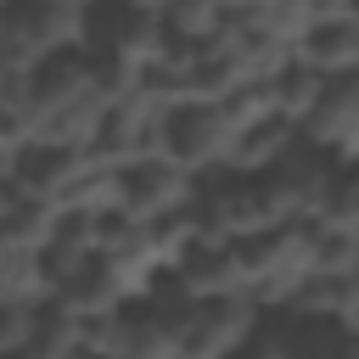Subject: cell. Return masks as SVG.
<instances>
[{"label":"cell","mask_w":359,"mask_h":359,"mask_svg":"<svg viewBox=\"0 0 359 359\" xmlns=\"http://www.w3.org/2000/svg\"><path fill=\"white\" fill-rule=\"evenodd\" d=\"M236 359H292V320H286V314H264L258 337H252Z\"/></svg>","instance_id":"cell-17"},{"label":"cell","mask_w":359,"mask_h":359,"mask_svg":"<svg viewBox=\"0 0 359 359\" xmlns=\"http://www.w3.org/2000/svg\"><path fill=\"white\" fill-rule=\"evenodd\" d=\"M163 22H168L174 39H185V45H208V39L230 22V6H224V0H174V6L163 11Z\"/></svg>","instance_id":"cell-14"},{"label":"cell","mask_w":359,"mask_h":359,"mask_svg":"<svg viewBox=\"0 0 359 359\" xmlns=\"http://www.w3.org/2000/svg\"><path fill=\"white\" fill-rule=\"evenodd\" d=\"M297 62H309L314 73L325 79H348L359 73V17L342 11V17H314L297 39Z\"/></svg>","instance_id":"cell-12"},{"label":"cell","mask_w":359,"mask_h":359,"mask_svg":"<svg viewBox=\"0 0 359 359\" xmlns=\"http://www.w3.org/2000/svg\"><path fill=\"white\" fill-rule=\"evenodd\" d=\"M123 6H135V11H151V17H163L174 0H123Z\"/></svg>","instance_id":"cell-18"},{"label":"cell","mask_w":359,"mask_h":359,"mask_svg":"<svg viewBox=\"0 0 359 359\" xmlns=\"http://www.w3.org/2000/svg\"><path fill=\"white\" fill-rule=\"evenodd\" d=\"M56 6H67V11H79V17H84V11H90L95 0H56Z\"/></svg>","instance_id":"cell-19"},{"label":"cell","mask_w":359,"mask_h":359,"mask_svg":"<svg viewBox=\"0 0 359 359\" xmlns=\"http://www.w3.org/2000/svg\"><path fill=\"white\" fill-rule=\"evenodd\" d=\"M191 219H196V236L202 241H247V236L275 230L269 202H264V185L247 180V174H230V168L196 180Z\"/></svg>","instance_id":"cell-2"},{"label":"cell","mask_w":359,"mask_h":359,"mask_svg":"<svg viewBox=\"0 0 359 359\" xmlns=\"http://www.w3.org/2000/svg\"><path fill=\"white\" fill-rule=\"evenodd\" d=\"M297 146H303V123H292V118H280V112L236 118V135H230V157H224V168L258 180V174H269L275 163H286Z\"/></svg>","instance_id":"cell-11"},{"label":"cell","mask_w":359,"mask_h":359,"mask_svg":"<svg viewBox=\"0 0 359 359\" xmlns=\"http://www.w3.org/2000/svg\"><path fill=\"white\" fill-rule=\"evenodd\" d=\"M303 140L331 163H359V73L325 84L320 107L303 118Z\"/></svg>","instance_id":"cell-10"},{"label":"cell","mask_w":359,"mask_h":359,"mask_svg":"<svg viewBox=\"0 0 359 359\" xmlns=\"http://www.w3.org/2000/svg\"><path fill=\"white\" fill-rule=\"evenodd\" d=\"M230 135H236V118L219 101H180V107L163 112V157L180 163L196 180H208V174L224 168Z\"/></svg>","instance_id":"cell-4"},{"label":"cell","mask_w":359,"mask_h":359,"mask_svg":"<svg viewBox=\"0 0 359 359\" xmlns=\"http://www.w3.org/2000/svg\"><path fill=\"white\" fill-rule=\"evenodd\" d=\"M79 50L84 56H118L129 67H151L163 50H168V22L151 17V11H135L123 0H95L84 11V28H79Z\"/></svg>","instance_id":"cell-3"},{"label":"cell","mask_w":359,"mask_h":359,"mask_svg":"<svg viewBox=\"0 0 359 359\" xmlns=\"http://www.w3.org/2000/svg\"><path fill=\"white\" fill-rule=\"evenodd\" d=\"M264 325V309L241 292L191 297L174 314V359H236Z\"/></svg>","instance_id":"cell-1"},{"label":"cell","mask_w":359,"mask_h":359,"mask_svg":"<svg viewBox=\"0 0 359 359\" xmlns=\"http://www.w3.org/2000/svg\"><path fill=\"white\" fill-rule=\"evenodd\" d=\"M342 163H331L325 151H314L309 140L275 163L269 174H258L264 185V202H269V219L275 224H303V219H320L325 213V196H331V180H337Z\"/></svg>","instance_id":"cell-5"},{"label":"cell","mask_w":359,"mask_h":359,"mask_svg":"<svg viewBox=\"0 0 359 359\" xmlns=\"http://www.w3.org/2000/svg\"><path fill=\"white\" fill-rule=\"evenodd\" d=\"M325 84H331L325 73H314L309 62H297V56H292V62H286V67H280V73L269 79V101H275V112H280V118L303 123V118H309V112L320 107Z\"/></svg>","instance_id":"cell-13"},{"label":"cell","mask_w":359,"mask_h":359,"mask_svg":"<svg viewBox=\"0 0 359 359\" xmlns=\"http://www.w3.org/2000/svg\"><path fill=\"white\" fill-rule=\"evenodd\" d=\"M90 151L112 168H129L140 157H163V107H151L146 95H129V101L107 107L101 135H95Z\"/></svg>","instance_id":"cell-9"},{"label":"cell","mask_w":359,"mask_h":359,"mask_svg":"<svg viewBox=\"0 0 359 359\" xmlns=\"http://www.w3.org/2000/svg\"><path fill=\"white\" fill-rule=\"evenodd\" d=\"M79 28H84V17L56 0H17L11 17L0 22V50L17 67H39L62 50H79Z\"/></svg>","instance_id":"cell-6"},{"label":"cell","mask_w":359,"mask_h":359,"mask_svg":"<svg viewBox=\"0 0 359 359\" xmlns=\"http://www.w3.org/2000/svg\"><path fill=\"white\" fill-rule=\"evenodd\" d=\"M236 73H241V84H252V79H275L292 56H297V45L292 39H280L269 22H258L252 11H230V22L208 39Z\"/></svg>","instance_id":"cell-8"},{"label":"cell","mask_w":359,"mask_h":359,"mask_svg":"<svg viewBox=\"0 0 359 359\" xmlns=\"http://www.w3.org/2000/svg\"><path fill=\"white\" fill-rule=\"evenodd\" d=\"M79 359H112V353H79Z\"/></svg>","instance_id":"cell-21"},{"label":"cell","mask_w":359,"mask_h":359,"mask_svg":"<svg viewBox=\"0 0 359 359\" xmlns=\"http://www.w3.org/2000/svg\"><path fill=\"white\" fill-rule=\"evenodd\" d=\"M39 309H45V303L0 297V359H17V353L34 348V337H39Z\"/></svg>","instance_id":"cell-15"},{"label":"cell","mask_w":359,"mask_h":359,"mask_svg":"<svg viewBox=\"0 0 359 359\" xmlns=\"http://www.w3.org/2000/svg\"><path fill=\"white\" fill-rule=\"evenodd\" d=\"M191 196H196V174H185L168 157H140L118 168V213L129 219H168L191 208Z\"/></svg>","instance_id":"cell-7"},{"label":"cell","mask_w":359,"mask_h":359,"mask_svg":"<svg viewBox=\"0 0 359 359\" xmlns=\"http://www.w3.org/2000/svg\"><path fill=\"white\" fill-rule=\"evenodd\" d=\"M11 6H17V0H0V22H6V17H11Z\"/></svg>","instance_id":"cell-20"},{"label":"cell","mask_w":359,"mask_h":359,"mask_svg":"<svg viewBox=\"0 0 359 359\" xmlns=\"http://www.w3.org/2000/svg\"><path fill=\"white\" fill-rule=\"evenodd\" d=\"M320 224H331V230H342V236H359V163H342V168H337Z\"/></svg>","instance_id":"cell-16"}]
</instances>
